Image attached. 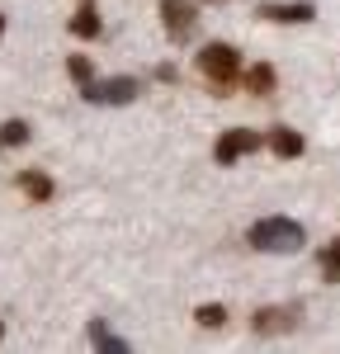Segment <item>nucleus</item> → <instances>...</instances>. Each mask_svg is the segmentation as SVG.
Masks as SVG:
<instances>
[{
	"label": "nucleus",
	"mask_w": 340,
	"mask_h": 354,
	"mask_svg": "<svg viewBox=\"0 0 340 354\" xmlns=\"http://www.w3.org/2000/svg\"><path fill=\"white\" fill-rule=\"evenodd\" d=\"M251 245L265 250V255H293V250L308 245V232H303V222H293V218H260L251 227Z\"/></svg>",
	"instance_id": "f257e3e1"
},
{
	"label": "nucleus",
	"mask_w": 340,
	"mask_h": 354,
	"mask_svg": "<svg viewBox=\"0 0 340 354\" xmlns=\"http://www.w3.org/2000/svg\"><path fill=\"white\" fill-rule=\"evenodd\" d=\"M198 71L213 81V90L223 95V90H232V81L241 76V53L232 48V43H208V48H198Z\"/></svg>",
	"instance_id": "f03ea898"
},
{
	"label": "nucleus",
	"mask_w": 340,
	"mask_h": 354,
	"mask_svg": "<svg viewBox=\"0 0 340 354\" xmlns=\"http://www.w3.org/2000/svg\"><path fill=\"white\" fill-rule=\"evenodd\" d=\"M81 95L90 100V104H133L142 95V81L138 76H95L90 85H81Z\"/></svg>",
	"instance_id": "7ed1b4c3"
},
{
	"label": "nucleus",
	"mask_w": 340,
	"mask_h": 354,
	"mask_svg": "<svg viewBox=\"0 0 340 354\" xmlns=\"http://www.w3.org/2000/svg\"><path fill=\"white\" fill-rule=\"evenodd\" d=\"M265 147V137L251 133V128H227L223 137H218V147H213V161L218 165H236L241 156H251V151H260Z\"/></svg>",
	"instance_id": "20e7f679"
},
{
	"label": "nucleus",
	"mask_w": 340,
	"mask_h": 354,
	"mask_svg": "<svg viewBox=\"0 0 340 354\" xmlns=\"http://www.w3.org/2000/svg\"><path fill=\"white\" fill-rule=\"evenodd\" d=\"M303 322V307L298 302H288V307H260L251 317V330L255 335H279V330H293Z\"/></svg>",
	"instance_id": "39448f33"
},
{
	"label": "nucleus",
	"mask_w": 340,
	"mask_h": 354,
	"mask_svg": "<svg viewBox=\"0 0 340 354\" xmlns=\"http://www.w3.org/2000/svg\"><path fill=\"white\" fill-rule=\"evenodd\" d=\"M161 19H166V33L175 38V43H189V38H194L198 15H194L189 0H161Z\"/></svg>",
	"instance_id": "423d86ee"
},
{
	"label": "nucleus",
	"mask_w": 340,
	"mask_h": 354,
	"mask_svg": "<svg viewBox=\"0 0 340 354\" xmlns=\"http://www.w3.org/2000/svg\"><path fill=\"white\" fill-rule=\"evenodd\" d=\"M260 19H270V24H308V19H317V5L312 0H265Z\"/></svg>",
	"instance_id": "0eeeda50"
},
{
	"label": "nucleus",
	"mask_w": 340,
	"mask_h": 354,
	"mask_svg": "<svg viewBox=\"0 0 340 354\" xmlns=\"http://www.w3.org/2000/svg\"><path fill=\"white\" fill-rule=\"evenodd\" d=\"M265 142L274 147V156H283V161H293V156H303V147H308V142H303V133H293L288 123H274V128L265 133Z\"/></svg>",
	"instance_id": "6e6552de"
},
{
	"label": "nucleus",
	"mask_w": 340,
	"mask_h": 354,
	"mask_svg": "<svg viewBox=\"0 0 340 354\" xmlns=\"http://www.w3.org/2000/svg\"><path fill=\"white\" fill-rule=\"evenodd\" d=\"M241 81H246V90H251V95L270 100V95H274V85H279V76H274V66H270V62H255L251 71H241Z\"/></svg>",
	"instance_id": "1a4fd4ad"
},
{
	"label": "nucleus",
	"mask_w": 340,
	"mask_h": 354,
	"mask_svg": "<svg viewBox=\"0 0 340 354\" xmlns=\"http://www.w3.org/2000/svg\"><path fill=\"white\" fill-rule=\"evenodd\" d=\"M90 345H95V350H109V354H128V350H133L123 335H113V330H109V322H90Z\"/></svg>",
	"instance_id": "9d476101"
},
{
	"label": "nucleus",
	"mask_w": 340,
	"mask_h": 354,
	"mask_svg": "<svg viewBox=\"0 0 340 354\" xmlns=\"http://www.w3.org/2000/svg\"><path fill=\"white\" fill-rule=\"evenodd\" d=\"M19 189H24L33 203H48V198H53V180H48L43 170H19Z\"/></svg>",
	"instance_id": "9b49d317"
},
{
	"label": "nucleus",
	"mask_w": 340,
	"mask_h": 354,
	"mask_svg": "<svg viewBox=\"0 0 340 354\" xmlns=\"http://www.w3.org/2000/svg\"><path fill=\"white\" fill-rule=\"evenodd\" d=\"M71 33H76V38H100V15L90 10V0L71 15Z\"/></svg>",
	"instance_id": "f8f14e48"
},
{
	"label": "nucleus",
	"mask_w": 340,
	"mask_h": 354,
	"mask_svg": "<svg viewBox=\"0 0 340 354\" xmlns=\"http://www.w3.org/2000/svg\"><path fill=\"white\" fill-rule=\"evenodd\" d=\"M28 137H33V128H28L24 118H10V123L0 128V147H24Z\"/></svg>",
	"instance_id": "ddd939ff"
},
{
	"label": "nucleus",
	"mask_w": 340,
	"mask_h": 354,
	"mask_svg": "<svg viewBox=\"0 0 340 354\" xmlns=\"http://www.w3.org/2000/svg\"><path fill=\"white\" fill-rule=\"evenodd\" d=\"M194 322H198V326H208V330H218V326H227V307H223V302H203V307L194 312Z\"/></svg>",
	"instance_id": "4468645a"
},
{
	"label": "nucleus",
	"mask_w": 340,
	"mask_h": 354,
	"mask_svg": "<svg viewBox=\"0 0 340 354\" xmlns=\"http://www.w3.org/2000/svg\"><path fill=\"white\" fill-rule=\"evenodd\" d=\"M66 76H71L76 85H90V81H95V62H90V57H81V53L66 57Z\"/></svg>",
	"instance_id": "2eb2a0df"
},
{
	"label": "nucleus",
	"mask_w": 340,
	"mask_h": 354,
	"mask_svg": "<svg viewBox=\"0 0 340 354\" xmlns=\"http://www.w3.org/2000/svg\"><path fill=\"white\" fill-rule=\"evenodd\" d=\"M321 274H326V283H340V241L321 250Z\"/></svg>",
	"instance_id": "dca6fc26"
},
{
	"label": "nucleus",
	"mask_w": 340,
	"mask_h": 354,
	"mask_svg": "<svg viewBox=\"0 0 340 354\" xmlns=\"http://www.w3.org/2000/svg\"><path fill=\"white\" fill-rule=\"evenodd\" d=\"M156 81H166V85L175 81V66H170V62H161V66H156Z\"/></svg>",
	"instance_id": "f3484780"
},
{
	"label": "nucleus",
	"mask_w": 340,
	"mask_h": 354,
	"mask_svg": "<svg viewBox=\"0 0 340 354\" xmlns=\"http://www.w3.org/2000/svg\"><path fill=\"white\" fill-rule=\"evenodd\" d=\"M0 33H5V15H0Z\"/></svg>",
	"instance_id": "a211bd4d"
},
{
	"label": "nucleus",
	"mask_w": 340,
	"mask_h": 354,
	"mask_svg": "<svg viewBox=\"0 0 340 354\" xmlns=\"http://www.w3.org/2000/svg\"><path fill=\"white\" fill-rule=\"evenodd\" d=\"M0 335H5V326H0Z\"/></svg>",
	"instance_id": "6ab92c4d"
}]
</instances>
